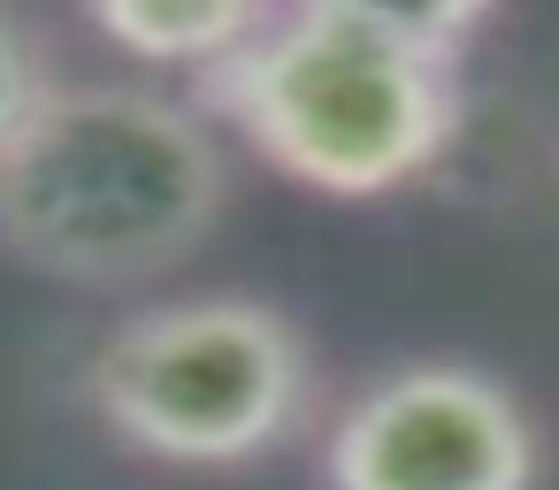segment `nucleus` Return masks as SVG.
I'll return each instance as SVG.
<instances>
[{
    "mask_svg": "<svg viewBox=\"0 0 559 490\" xmlns=\"http://www.w3.org/2000/svg\"><path fill=\"white\" fill-rule=\"evenodd\" d=\"M223 207V139L154 85H62L0 169V246L78 291L177 276Z\"/></svg>",
    "mask_w": 559,
    "mask_h": 490,
    "instance_id": "1",
    "label": "nucleus"
},
{
    "mask_svg": "<svg viewBox=\"0 0 559 490\" xmlns=\"http://www.w3.org/2000/svg\"><path fill=\"white\" fill-rule=\"evenodd\" d=\"M200 100L292 184L322 200H383L421 184L460 139V62L406 47L345 9H284L200 77Z\"/></svg>",
    "mask_w": 559,
    "mask_h": 490,
    "instance_id": "2",
    "label": "nucleus"
},
{
    "mask_svg": "<svg viewBox=\"0 0 559 490\" xmlns=\"http://www.w3.org/2000/svg\"><path fill=\"white\" fill-rule=\"evenodd\" d=\"M85 406L108 437L169 467H246L314 414L299 322L253 291H192L123 314L85 352Z\"/></svg>",
    "mask_w": 559,
    "mask_h": 490,
    "instance_id": "3",
    "label": "nucleus"
},
{
    "mask_svg": "<svg viewBox=\"0 0 559 490\" xmlns=\"http://www.w3.org/2000/svg\"><path fill=\"white\" fill-rule=\"evenodd\" d=\"M330 490H536L544 437L521 391L475 360H399L322 437Z\"/></svg>",
    "mask_w": 559,
    "mask_h": 490,
    "instance_id": "4",
    "label": "nucleus"
},
{
    "mask_svg": "<svg viewBox=\"0 0 559 490\" xmlns=\"http://www.w3.org/2000/svg\"><path fill=\"white\" fill-rule=\"evenodd\" d=\"M284 0H85L93 32L154 70H192L207 77L215 62H230Z\"/></svg>",
    "mask_w": 559,
    "mask_h": 490,
    "instance_id": "5",
    "label": "nucleus"
},
{
    "mask_svg": "<svg viewBox=\"0 0 559 490\" xmlns=\"http://www.w3.org/2000/svg\"><path fill=\"white\" fill-rule=\"evenodd\" d=\"M55 93H62V77L47 62V39L32 32L16 0H0V169H9V154L24 146V131L39 123V108Z\"/></svg>",
    "mask_w": 559,
    "mask_h": 490,
    "instance_id": "6",
    "label": "nucleus"
},
{
    "mask_svg": "<svg viewBox=\"0 0 559 490\" xmlns=\"http://www.w3.org/2000/svg\"><path fill=\"white\" fill-rule=\"evenodd\" d=\"M322 9H345V16H360V24H376V32L406 39V47H429V55L460 62V47L475 39V24L498 9V0H322Z\"/></svg>",
    "mask_w": 559,
    "mask_h": 490,
    "instance_id": "7",
    "label": "nucleus"
}]
</instances>
